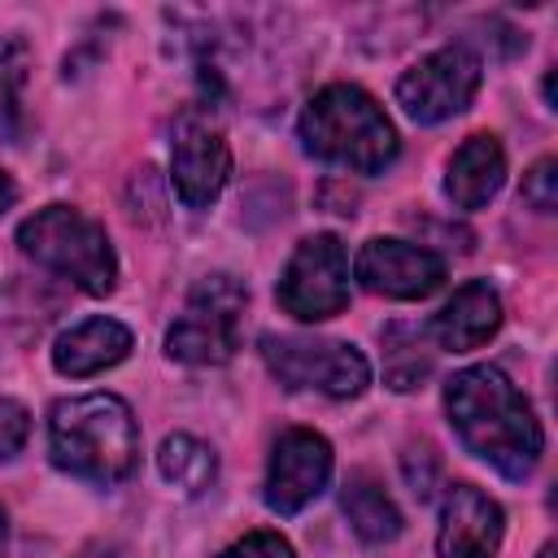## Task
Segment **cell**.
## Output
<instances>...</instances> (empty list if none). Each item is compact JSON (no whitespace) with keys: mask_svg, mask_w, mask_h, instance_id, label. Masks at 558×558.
<instances>
[{"mask_svg":"<svg viewBox=\"0 0 558 558\" xmlns=\"http://www.w3.org/2000/svg\"><path fill=\"white\" fill-rule=\"evenodd\" d=\"M17 248L44 270L70 279L87 296H109L118 288V257L100 222L74 205H44L17 227Z\"/></svg>","mask_w":558,"mask_h":558,"instance_id":"obj_4","label":"cell"},{"mask_svg":"<svg viewBox=\"0 0 558 558\" xmlns=\"http://www.w3.org/2000/svg\"><path fill=\"white\" fill-rule=\"evenodd\" d=\"M0 541H4V510H0Z\"/></svg>","mask_w":558,"mask_h":558,"instance_id":"obj_25","label":"cell"},{"mask_svg":"<svg viewBox=\"0 0 558 558\" xmlns=\"http://www.w3.org/2000/svg\"><path fill=\"white\" fill-rule=\"evenodd\" d=\"M74 558H131V554L118 549V545H87V549H78Z\"/></svg>","mask_w":558,"mask_h":558,"instance_id":"obj_22","label":"cell"},{"mask_svg":"<svg viewBox=\"0 0 558 558\" xmlns=\"http://www.w3.org/2000/svg\"><path fill=\"white\" fill-rule=\"evenodd\" d=\"M506 532L501 506L480 493L475 484H449L440 497V527H436V558H497Z\"/></svg>","mask_w":558,"mask_h":558,"instance_id":"obj_12","label":"cell"},{"mask_svg":"<svg viewBox=\"0 0 558 558\" xmlns=\"http://www.w3.org/2000/svg\"><path fill=\"white\" fill-rule=\"evenodd\" d=\"M497 327H501V296L484 279H466L462 288H453V296L427 323L432 340L449 353H471V349L488 344L497 336Z\"/></svg>","mask_w":558,"mask_h":558,"instance_id":"obj_13","label":"cell"},{"mask_svg":"<svg viewBox=\"0 0 558 558\" xmlns=\"http://www.w3.org/2000/svg\"><path fill=\"white\" fill-rule=\"evenodd\" d=\"M275 301L296 323L336 318L349 305V253H344L340 235H331V231L305 235L292 248L279 283H275Z\"/></svg>","mask_w":558,"mask_h":558,"instance_id":"obj_7","label":"cell"},{"mask_svg":"<svg viewBox=\"0 0 558 558\" xmlns=\"http://www.w3.org/2000/svg\"><path fill=\"white\" fill-rule=\"evenodd\" d=\"M340 506H344L349 527H353L366 545H388V541H397L401 527H405L397 501L384 493V484H379L371 471H353V475L344 480Z\"/></svg>","mask_w":558,"mask_h":558,"instance_id":"obj_16","label":"cell"},{"mask_svg":"<svg viewBox=\"0 0 558 558\" xmlns=\"http://www.w3.org/2000/svg\"><path fill=\"white\" fill-rule=\"evenodd\" d=\"M48 453L57 471L109 488L140 466V423L118 392L65 397L48 414Z\"/></svg>","mask_w":558,"mask_h":558,"instance_id":"obj_2","label":"cell"},{"mask_svg":"<svg viewBox=\"0 0 558 558\" xmlns=\"http://www.w3.org/2000/svg\"><path fill=\"white\" fill-rule=\"evenodd\" d=\"M296 135L310 157L336 161L357 174H379L384 166H392V157L401 148L379 100L353 83H331V87L314 92L310 105L301 109Z\"/></svg>","mask_w":558,"mask_h":558,"instance_id":"obj_3","label":"cell"},{"mask_svg":"<svg viewBox=\"0 0 558 558\" xmlns=\"http://www.w3.org/2000/svg\"><path fill=\"white\" fill-rule=\"evenodd\" d=\"M170 179L187 209H209L231 179V148L201 113H183L170 140Z\"/></svg>","mask_w":558,"mask_h":558,"instance_id":"obj_10","label":"cell"},{"mask_svg":"<svg viewBox=\"0 0 558 558\" xmlns=\"http://www.w3.org/2000/svg\"><path fill=\"white\" fill-rule=\"evenodd\" d=\"M331 480V445L327 436L310 432V427H288L279 432L270 462H266V506L275 514H301L314 497H323Z\"/></svg>","mask_w":558,"mask_h":558,"instance_id":"obj_9","label":"cell"},{"mask_svg":"<svg viewBox=\"0 0 558 558\" xmlns=\"http://www.w3.org/2000/svg\"><path fill=\"white\" fill-rule=\"evenodd\" d=\"M13 201H17V187H13V179L0 170V214H4V209H13Z\"/></svg>","mask_w":558,"mask_h":558,"instance_id":"obj_23","label":"cell"},{"mask_svg":"<svg viewBox=\"0 0 558 558\" xmlns=\"http://www.w3.org/2000/svg\"><path fill=\"white\" fill-rule=\"evenodd\" d=\"M536 558H554V545H545V549H541V554H536Z\"/></svg>","mask_w":558,"mask_h":558,"instance_id":"obj_24","label":"cell"},{"mask_svg":"<svg viewBox=\"0 0 558 558\" xmlns=\"http://www.w3.org/2000/svg\"><path fill=\"white\" fill-rule=\"evenodd\" d=\"M480 92V57L466 44H445L427 57H418L397 78V105L405 118L436 126L453 113H462Z\"/></svg>","mask_w":558,"mask_h":558,"instance_id":"obj_8","label":"cell"},{"mask_svg":"<svg viewBox=\"0 0 558 558\" xmlns=\"http://www.w3.org/2000/svg\"><path fill=\"white\" fill-rule=\"evenodd\" d=\"M501 183H506V153H501L497 135H488V131L466 135L449 157L445 196L458 209H480L501 192Z\"/></svg>","mask_w":558,"mask_h":558,"instance_id":"obj_15","label":"cell"},{"mask_svg":"<svg viewBox=\"0 0 558 558\" xmlns=\"http://www.w3.org/2000/svg\"><path fill=\"white\" fill-rule=\"evenodd\" d=\"M519 196H523V205H532L536 214H554V205H558V161H554V157H541V161L523 174Z\"/></svg>","mask_w":558,"mask_h":558,"instance_id":"obj_19","label":"cell"},{"mask_svg":"<svg viewBox=\"0 0 558 558\" xmlns=\"http://www.w3.org/2000/svg\"><path fill=\"white\" fill-rule=\"evenodd\" d=\"M26 83L31 44L22 35H0V144H22L26 135Z\"/></svg>","mask_w":558,"mask_h":558,"instance_id":"obj_17","label":"cell"},{"mask_svg":"<svg viewBox=\"0 0 558 558\" xmlns=\"http://www.w3.org/2000/svg\"><path fill=\"white\" fill-rule=\"evenodd\" d=\"M248 305V288L235 275H205L192 283L183 314L166 331V357L183 366H222L240 344V318Z\"/></svg>","mask_w":558,"mask_h":558,"instance_id":"obj_5","label":"cell"},{"mask_svg":"<svg viewBox=\"0 0 558 558\" xmlns=\"http://www.w3.org/2000/svg\"><path fill=\"white\" fill-rule=\"evenodd\" d=\"M218 558H296L292 554V545L279 536V532H248L244 541H235V545H227Z\"/></svg>","mask_w":558,"mask_h":558,"instance_id":"obj_21","label":"cell"},{"mask_svg":"<svg viewBox=\"0 0 558 558\" xmlns=\"http://www.w3.org/2000/svg\"><path fill=\"white\" fill-rule=\"evenodd\" d=\"M31 436V410L13 397H0V462L17 458Z\"/></svg>","mask_w":558,"mask_h":558,"instance_id":"obj_20","label":"cell"},{"mask_svg":"<svg viewBox=\"0 0 558 558\" xmlns=\"http://www.w3.org/2000/svg\"><path fill=\"white\" fill-rule=\"evenodd\" d=\"M353 275L366 292L388 301H423L445 283V257L410 240H366L353 257Z\"/></svg>","mask_w":558,"mask_h":558,"instance_id":"obj_11","label":"cell"},{"mask_svg":"<svg viewBox=\"0 0 558 558\" xmlns=\"http://www.w3.org/2000/svg\"><path fill=\"white\" fill-rule=\"evenodd\" d=\"M157 466H161L166 484H174L183 497H201V493L218 480V453H214L205 440L187 436V432L161 440V449H157Z\"/></svg>","mask_w":558,"mask_h":558,"instance_id":"obj_18","label":"cell"},{"mask_svg":"<svg viewBox=\"0 0 558 558\" xmlns=\"http://www.w3.org/2000/svg\"><path fill=\"white\" fill-rule=\"evenodd\" d=\"M262 357L283 388L323 392L336 401L362 397L371 384V362L353 344L327 336H262Z\"/></svg>","mask_w":558,"mask_h":558,"instance_id":"obj_6","label":"cell"},{"mask_svg":"<svg viewBox=\"0 0 558 558\" xmlns=\"http://www.w3.org/2000/svg\"><path fill=\"white\" fill-rule=\"evenodd\" d=\"M135 336L126 323L118 318H105V314H92L83 323H74L70 331L57 336L52 344V366L70 379H87V375H100L109 366H118L126 353H131Z\"/></svg>","mask_w":558,"mask_h":558,"instance_id":"obj_14","label":"cell"},{"mask_svg":"<svg viewBox=\"0 0 558 558\" xmlns=\"http://www.w3.org/2000/svg\"><path fill=\"white\" fill-rule=\"evenodd\" d=\"M445 414L466 453L506 480H527L541 462L545 432L527 397L501 366H466L445 384Z\"/></svg>","mask_w":558,"mask_h":558,"instance_id":"obj_1","label":"cell"}]
</instances>
